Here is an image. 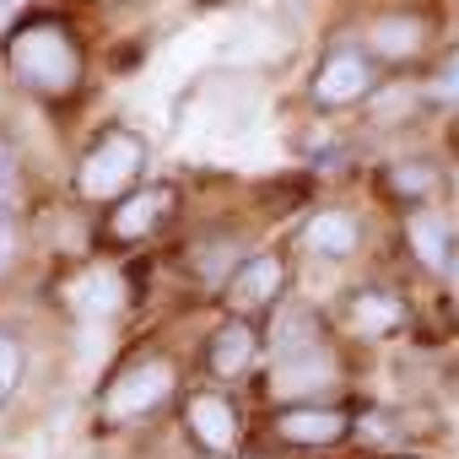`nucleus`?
Instances as JSON below:
<instances>
[{"label": "nucleus", "mask_w": 459, "mask_h": 459, "mask_svg": "<svg viewBox=\"0 0 459 459\" xmlns=\"http://www.w3.org/2000/svg\"><path fill=\"white\" fill-rule=\"evenodd\" d=\"M351 33L384 65V76H421L459 28L448 0H373L351 17Z\"/></svg>", "instance_id": "nucleus-1"}, {"label": "nucleus", "mask_w": 459, "mask_h": 459, "mask_svg": "<svg viewBox=\"0 0 459 459\" xmlns=\"http://www.w3.org/2000/svg\"><path fill=\"white\" fill-rule=\"evenodd\" d=\"M6 55V71L22 92L44 98V103H71L82 92V76H87V55L76 44V33L60 22V17H28L6 33L0 44Z\"/></svg>", "instance_id": "nucleus-2"}, {"label": "nucleus", "mask_w": 459, "mask_h": 459, "mask_svg": "<svg viewBox=\"0 0 459 459\" xmlns=\"http://www.w3.org/2000/svg\"><path fill=\"white\" fill-rule=\"evenodd\" d=\"M378 87H384V65L362 49L351 22H341V33H330L319 65L308 76V103L319 114H357V108H368V98Z\"/></svg>", "instance_id": "nucleus-3"}, {"label": "nucleus", "mask_w": 459, "mask_h": 459, "mask_svg": "<svg viewBox=\"0 0 459 459\" xmlns=\"http://www.w3.org/2000/svg\"><path fill=\"white\" fill-rule=\"evenodd\" d=\"M141 173H146V141H141L135 130L114 125V130H103V135L82 152V162H76V195L92 200V205L125 200V195L141 184Z\"/></svg>", "instance_id": "nucleus-4"}, {"label": "nucleus", "mask_w": 459, "mask_h": 459, "mask_svg": "<svg viewBox=\"0 0 459 459\" xmlns=\"http://www.w3.org/2000/svg\"><path fill=\"white\" fill-rule=\"evenodd\" d=\"M173 389H178V368H173V357H162V351H141V357H130V362L103 384V421H114V427L141 421V416L162 411V405L173 400Z\"/></svg>", "instance_id": "nucleus-5"}, {"label": "nucleus", "mask_w": 459, "mask_h": 459, "mask_svg": "<svg viewBox=\"0 0 459 459\" xmlns=\"http://www.w3.org/2000/svg\"><path fill=\"white\" fill-rule=\"evenodd\" d=\"M271 432L287 448H335L357 432V411H346L335 400H292L271 416Z\"/></svg>", "instance_id": "nucleus-6"}, {"label": "nucleus", "mask_w": 459, "mask_h": 459, "mask_svg": "<svg viewBox=\"0 0 459 459\" xmlns=\"http://www.w3.org/2000/svg\"><path fill=\"white\" fill-rule=\"evenodd\" d=\"M173 211H178V189L173 184H135L125 200H114V211L103 221V238L108 244H141V238L157 233V227H168Z\"/></svg>", "instance_id": "nucleus-7"}, {"label": "nucleus", "mask_w": 459, "mask_h": 459, "mask_svg": "<svg viewBox=\"0 0 459 459\" xmlns=\"http://www.w3.org/2000/svg\"><path fill=\"white\" fill-rule=\"evenodd\" d=\"M281 292H287V260L271 255V249H255V255L233 271V281L221 287L227 314H244V319L281 308Z\"/></svg>", "instance_id": "nucleus-8"}, {"label": "nucleus", "mask_w": 459, "mask_h": 459, "mask_svg": "<svg viewBox=\"0 0 459 459\" xmlns=\"http://www.w3.org/2000/svg\"><path fill=\"white\" fill-rule=\"evenodd\" d=\"M184 427L205 454H238V443H244V416L221 389H195L184 400Z\"/></svg>", "instance_id": "nucleus-9"}, {"label": "nucleus", "mask_w": 459, "mask_h": 459, "mask_svg": "<svg viewBox=\"0 0 459 459\" xmlns=\"http://www.w3.org/2000/svg\"><path fill=\"white\" fill-rule=\"evenodd\" d=\"M260 351H265L260 325L244 319V314H227V319L211 330V341H205V373H211L216 384H233V378H244V373L260 362Z\"/></svg>", "instance_id": "nucleus-10"}, {"label": "nucleus", "mask_w": 459, "mask_h": 459, "mask_svg": "<svg viewBox=\"0 0 459 459\" xmlns=\"http://www.w3.org/2000/svg\"><path fill=\"white\" fill-rule=\"evenodd\" d=\"M405 249H411V260H416L421 276L443 281L448 265H454V249H459V227H454L437 205H416V211L405 216Z\"/></svg>", "instance_id": "nucleus-11"}, {"label": "nucleus", "mask_w": 459, "mask_h": 459, "mask_svg": "<svg viewBox=\"0 0 459 459\" xmlns=\"http://www.w3.org/2000/svg\"><path fill=\"white\" fill-rule=\"evenodd\" d=\"M405 298L394 292V287H384V281H362V287H351L346 292V330L357 335V341H384V335H394L400 325H405Z\"/></svg>", "instance_id": "nucleus-12"}, {"label": "nucleus", "mask_w": 459, "mask_h": 459, "mask_svg": "<svg viewBox=\"0 0 459 459\" xmlns=\"http://www.w3.org/2000/svg\"><path fill=\"white\" fill-rule=\"evenodd\" d=\"M378 189L389 200H400L405 211H416V205H432V195L443 189V168L427 152H400L378 168Z\"/></svg>", "instance_id": "nucleus-13"}, {"label": "nucleus", "mask_w": 459, "mask_h": 459, "mask_svg": "<svg viewBox=\"0 0 459 459\" xmlns=\"http://www.w3.org/2000/svg\"><path fill=\"white\" fill-rule=\"evenodd\" d=\"M325 346H335V335H330V325H325L319 308H308V303L276 308V325H271V362L308 357V351H325Z\"/></svg>", "instance_id": "nucleus-14"}, {"label": "nucleus", "mask_w": 459, "mask_h": 459, "mask_svg": "<svg viewBox=\"0 0 459 459\" xmlns=\"http://www.w3.org/2000/svg\"><path fill=\"white\" fill-rule=\"evenodd\" d=\"M298 244L314 255V260H351L362 249V216L346 211V205H330V211H314L303 221Z\"/></svg>", "instance_id": "nucleus-15"}, {"label": "nucleus", "mask_w": 459, "mask_h": 459, "mask_svg": "<svg viewBox=\"0 0 459 459\" xmlns=\"http://www.w3.org/2000/svg\"><path fill=\"white\" fill-rule=\"evenodd\" d=\"M244 260H249V249H244L238 233H205V238H195L189 255H184V265H189V276H195L200 287H227Z\"/></svg>", "instance_id": "nucleus-16"}, {"label": "nucleus", "mask_w": 459, "mask_h": 459, "mask_svg": "<svg viewBox=\"0 0 459 459\" xmlns=\"http://www.w3.org/2000/svg\"><path fill=\"white\" fill-rule=\"evenodd\" d=\"M71 303H76L82 314H119V308L130 303V292H125V276H119L114 265H92V271L76 276Z\"/></svg>", "instance_id": "nucleus-17"}, {"label": "nucleus", "mask_w": 459, "mask_h": 459, "mask_svg": "<svg viewBox=\"0 0 459 459\" xmlns=\"http://www.w3.org/2000/svg\"><path fill=\"white\" fill-rule=\"evenodd\" d=\"M421 82H427L432 108H459V33H454V39H448V49L421 71Z\"/></svg>", "instance_id": "nucleus-18"}, {"label": "nucleus", "mask_w": 459, "mask_h": 459, "mask_svg": "<svg viewBox=\"0 0 459 459\" xmlns=\"http://www.w3.org/2000/svg\"><path fill=\"white\" fill-rule=\"evenodd\" d=\"M17 195H22V157H17V146L6 135H0V211L6 216H12Z\"/></svg>", "instance_id": "nucleus-19"}, {"label": "nucleus", "mask_w": 459, "mask_h": 459, "mask_svg": "<svg viewBox=\"0 0 459 459\" xmlns=\"http://www.w3.org/2000/svg\"><path fill=\"white\" fill-rule=\"evenodd\" d=\"M17 384H22V346H17V335L0 330V400H12Z\"/></svg>", "instance_id": "nucleus-20"}, {"label": "nucleus", "mask_w": 459, "mask_h": 459, "mask_svg": "<svg viewBox=\"0 0 459 459\" xmlns=\"http://www.w3.org/2000/svg\"><path fill=\"white\" fill-rule=\"evenodd\" d=\"M17 260V227H12V216L0 211V271H6Z\"/></svg>", "instance_id": "nucleus-21"}, {"label": "nucleus", "mask_w": 459, "mask_h": 459, "mask_svg": "<svg viewBox=\"0 0 459 459\" xmlns=\"http://www.w3.org/2000/svg\"><path fill=\"white\" fill-rule=\"evenodd\" d=\"M443 287H448V303L459 308V249H454V265H448V276H443Z\"/></svg>", "instance_id": "nucleus-22"}, {"label": "nucleus", "mask_w": 459, "mask_h": 459, "mask_svg": "<svg viewBox=\"0 0 459 459\" xmlns=\"http://www.w3.org/2000/svg\"><path fill=\"white\" fill-rule=\"evenodd\" d=\"M454 152H459V108H454Z\"/></svg>", "instance_id": "nucleus-23"}, {"label": "nucleus", "mask_w": 459, "mask_h": 459, "mask_svg": "<svg viewBox=\"0 0 459 459\" xmlns=\"http://www.w3.org/2000/svg\"><path fill=\"white\" fill-rule=\"evenodd\" d=\"M389 459H427V454H389Z\"/></svg>", "instance_id": "nucleus-24"}, {"label": "nucleus", "mask_w": 459, "mask_h": 459, "mask_svg": "<svg viewBox=\"0 0 459 459\" xmlns=\"http://www.w3.org/2000/svg\"><path fill=\"white\" fill-rule=\"evenodd\" d=\"M244 459H265V454H244Z\"/></svg>", "instance_id": "nucleus-25"}, {"label": "nucleus", "mask_w": 459, "mask_h": 459, "mask_svg": "<svg viewBox=\"0 0 459 459\" xmlns=\"http://www.w3.org/2000/svg\"><path fill=\"white\" fill-rule=\"evenodd\" d=\"M0 405H6V400H0Z\"/></svg>", "instance_id": "nucleus-26"}, {"label": "nucleus", "mask_w": 459, "mask_h": 459, "mask_svg": "<svg viewBox=\"0 0 459 459\" xmlns=\"http://www.w3.org/2000/svg\"><path fill=\"white\" fill-rule=\"evenodd\" d=\"M108 6H114V0H108Z\"/></svg>", "instance_id": "nucleus-27"}]
</instances>
